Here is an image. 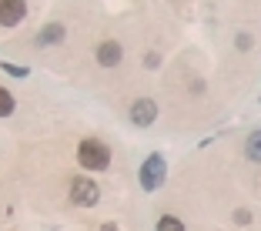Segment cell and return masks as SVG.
Returning a JSON list of instances; mask_svg holds the SVG:
<instances>
[{
    "label": "cell",
    "mask_w": 261,
    "mask_h": 231,
    "mask_svg": "<svg viewBox=\"0 0 261 231\" xmlns=\"http://www.w3.org/2000/svg\"><path fill=\"white\" fill-rule=\"evenodd\" d=\"M77 161H81L84 171H104L111 164V147L100 144L97 138H87L77 144Z\"/></svg>",
    "instance_id": "cell-1"
},
{
    "label": "cell",
    "mask_w": 261,
    "mask_h": 231,
    "mask_svg": "<svg viewBox=\"0 0 261 231\" xmlns=\"http://www.w3.org/2000/svg\"><path fill=\"white\" fill-rule=\"evenodd\" d=\"M164 177H168L164 154H151V158L141 164V188H144V191H158V188H164Z\"/></svg>",
    "instance_id": "cell-2"
},
{
    "label": "cell",
    "mask_w": 261,
    "mask_h": 231,
    "mask_svg": "<svg viewBox=\"0 0 261 231\" xmlns=\"http://www.w3.org/2000/svg\"><path fill=\"white\" fill-rule=\"evenodd\" d=\"M70 201H74L77 208H94L100 201V188L94 185L91 177H74L70 181Z\"/></svg>",
    "instance_id": "cell-3"
},
{
    "label": "cell",
    "mask_w": 261,
    "mask_h": 231,
    "mask_svg": "<svg viewBox=\"0 0 261 231\" xmlns=\"http://www.w3.org/2000/svg\"><path fill=\"white\" fill-rule=\"evenodd\" d=\"M27 17V0H0V27H17Z\"/></svg>",
    "instance_id": "cell-4"
},
{
    "label": "cell",
    "mask_w": 261,
    "mask_h": 231,
    "mask_svg": "<svg viewBox=\"0 0 261 231\" xmlns=\"http://www.w3.org/2000/svg\"><path fill=\"white\" fill-rule=\"evenodd\" d=\"M154 117H158V104H154V100L141 97V100H134V104H130V121L138 124V127H151Z\"/></svg>",
    "instance_id": "cell-5"
},
{
    "label": "cell",
    "mask_w": 261,
    "mask_h": 231,
    "mask_svg": "<svg viewBox=\"0 0 261 231\" xmlns=\"http://www.w3.org/2000/svg\"><path fill=\"white\" fill-rule=\"evenodd\" d=\"M121 57H124V50H121V44H114V40H104V44L97 47V64L100 67H117Z\"/></svg>",
    "instance_id": "cell-6"
},
{
    "label": "cell",
    "mask_w": 261,
    "mask_h": 231,
    "mask_svg": "<svg viewBox=\"0 0 261 231\" xmlns=\"http://www.w3.org/2000/svg\"><path fill=\"white\" fill-rule=\"evenodd\" d=\"M64 40V27L61 23H47L44 31L37 34V47H54V44H61Z\"/></svg>",
    "instance_id": "cell-7"
},
{
    "label": "cell",
    "mask_w": 261,
    "mask_h": 231,
    "mask_svg": "<svg viewBox=\"0 0 261 231\" xmlns=\"http://www.w3.org/2000/svg\"><path fill=\"white\" fill-rule=\"evenodd\" d=\"M14 114V94L7 87H0V117H10Z\"/></svg>",
    "instance_id": "cell-8"
},
{
    "label": "cell",
    "mask_w": 261,
    "mask_h": 231,
    "mask_svg": "<svg viewBox=\"0 0 261 231\" xmlns=\"http://www.w3.org/2000/svg\"><path fill=\"white\" fill-rule=\"evenodd\" d=\"M0 67H4V74L17 77V81H23V77H31V67H20V64H10V61H4Z\"/></svg>",
    "instance_id": "cell-9"
},
{
    "label": "cell",
    "mask_w": 261,
    "mask_h": 231,
    "mask_svg": "<svg viewBox=\"0 0 261 231\" xmlns=\"http://www.w3.org/2000/svg\"><path fill=\"white\" fill-rule=\"evenodd\" d=\"M158 231H185V224H181V218H174V215H164L161 221H158Z\"/></svg>",
    "instance_id": "cell-10"
},
{
    "label": "cell",
    "mask_w": 261,
    "mask_h": 231,
    "mask_svg": "<svg viewBox=\"0 0 261 231\" xmlns=\"http://www.w3.org/2000/svg\"><path fill=\"white\" fill-rule=\"evenodd\" d=\"M258 144H261V134L251 131V138H248V158L251 161H258Z\"/></svg>",
    "instance_id": "cell-11"
},
{
    "label": "cell",
    "mask_w": 261,
    "mask_h": 231,
    "mask_svg": "<svg viewBox=\"0 0 261 231\" xmlns=\"http://www.w3.org/2000/svg\"><path fill=\"white\" fill-rule=\"evenodd\" d=\"M234 44H238V50H248L254 40H251V34H238V40H234Z\"/></svg>",
    "instance_id": "cell-12"
},
{
    "label": "cell",
    "mask_w": 261,
    "mask_h": 231,
    "mask_svg": "<svg viewBox=\"0 0 261 231\" xmlns=\"http://www.w3.org/2000/svg\"><path fill=\"white\" fill-rule=\"evenodd\" d=\"M158 64H161V57H158V54H147V61H144V67H158Z\"/></svg>",
    "instance_id": "cell-13"
},
{
    "label": "cell",
    "mask_w": 261,
    "mask_h": 231,
    "mask_svg": "<svg viewBox=\"0 0 261 231\" xmlns=\"http://www.w3.org/2000/svg\"><path fill=\"white\" fill-rule=\"evenodd\" d=\"M100 231H121V228H117V224H111V221H108V224H100Z\"/></svg>",
    "instance_id": "cell-14"
}]
</instances>
